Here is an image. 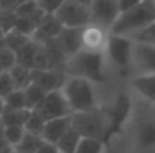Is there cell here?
Returning <instances> with one entry per match:
<instances>
[{"instance_id":"2","label":"cell","mask_w":155,"mask_h":153,"mask_svg":"<svg viewBox=\"0 0 155 153\" xmlns=\"http://www.w3.org/2000/svg\"><path fill=\"white\" fill-rule=\"evenodd\" d=\"M104 60H105L104 51L81 50L66 60L63 66V72L68 77L87 80L92 84L103 83L105 78Z\"/></svg>"},{"instance_id":"26","label":"cell","mask_w":155,"mask_h":153,"mask_svg":"<svg viewBox=\"0 0 155 153\" xmlns=\"http://www.w3.org/2000/svg\"><path fill=\"white\" fill-rule=\"evenodd\" d=\"M137 140H139V144L142 147L155 146V122H148L140 128Z\"/></svg>"},{"instance_id":"11","label":"cell","mask_w":155,"mask_h":153,"mask_svg":"<svg viewBox=\"0 0 155 153\" xmlns=\"http://www.w3.org/2000/svg\"><path fill=\"white\" fill-rule=\"evenodd\" d=\"M68 80V75L63 69L56 71H32V81L38 87H41L47 95L53 92H60Z\"/></svg>"},{"instance_id":"15","label":"cell","mask_w":155,"mask_h":153,"mask_svg":"<svg viewBox=\"0 0 155 153\" xmlns=\"http://www.w3.org/2000/svg\"><path fill=\"white\" fill-rule=\"evenodd\" d=\"M71 128V117H63V119H57L47 122L44 132H42V140L45 143L56 144Z\"/></svg>"},{"instance_id":"23","label":"cell","mask_w":155,"mask_h":153,"mask_svg":"<svg viewBox=\"0 0 155 153\" xmlns=\"http://www.w3.org/2000/svg\"><path fill=\"white\" fill-rule=\"evenodd\" d=\"M24 96H26V107H27V110H30V111H33V110H36L42 101L45 99V96H47V93L41 89V87H38L36 84H30L26 90H24Z\"/></svg>"},{"instance_id":"38","label":"cell","mask_w":155,"mask_h":153,"mask_svg":"<svg viewBox=\"0 0 155 153\" xmlns=\"http://www.w3.org/2000/svg\"><path fill=\"white\" fill-rule=\"evenodd\" d=\"M38 153H59L56 144H50V143H44L42 147L38 150Z\"/></svg>"},{"instance_id":"7","label":"cell","mask_w":155,"mask_h":153,"mask_svg":"<svg viewBox=\"0 0 155 153\" xmlns=\"http://www.w3.org/2000/svg\"><path fill=\"white\" fill-rule=\"evenodd\" d=\"M130 110H131V99L125 93L117 95V98L114 99V102L108 108H104L105 116H107V120H108V129H107L105 144H107V141L113 135H116V134L120 132L125 120L128 119Z\"/></svg>"},{"instance_id":"32","label":"cell","mask_w":155,"mask_h":153,"mask_svg":"<svg viewBox=\"0 0 155 153\" xmlns=\"http://www.w3.org/2000/svg\"><path fill=\"white\" fill-rule=\"evenodd\" d=\"M38 11V2H20L18 6L14 9L18 18H29Z\"/></svg>"},{"instance_id":"46","label":"cell","mask_w":155,"mask_h":153,"mask_svg":"<svg viewBox=\"0 0 155 153\" xmlns=\"http://www.w3.org/2000/svg\"><path fill=\"white\" fill-rule=\"evenodd\" d=\"M12 153H17V152H14V150H12Z\"/></svg>"},{"instance_id":"39","label":"cell","mask_w":155,"mask_h":153,"mask_svg":"<svg viewBox=\"0 0 155 153\" xmlns=\"http://www.w3.org/2000/svg\"><path fill=\"white\" fill-rule=\"evenodd\" d=\"M9 147L11 146L8 144V140H6V135H5V126L0 123V149H9Z\"/></svg>"},{"instance_id":"36","label":"cell","mask_w":155,"mask_h":153,"mask_svg":"<svg viewBox=\"0 0 155 153\" xmlns=\"http://www.w3.org/2000/svg\"><path fill=\"white\" fill-rule=\"evenodd\" d=\"M32 71H48V59H47V51H45L44 44H39L38 47Z\"/></svg>"},{"instance_id":"30","label":"cell","mask_w":155,"mask_h":153,"mask_svg":"<svg viewBox=\"0 0 155 153\" xmlns=\"http://www.w3.org/2000/svg\"><path fill=\"white\" fill-rule=\"evenodd\" d=\"M17 65V57L15 53L11 51L9 48H2L0 50V68L3 69V72H9L14 66Z\"/></svg>"},{"instance_id":"21","label":"cell","mask_w":155,"mask_h":153,"mask_svg":"<svg viewBox=\"0 0 155 153\" xmlns=\"http://www.w3.org/2000/svg\"><path fill=\"white\" fill-rule=\"evenodd\" d=\"M11 78L14 81V86H15V90H26L33 81H32V71L30 69H26L23 66H18L15 65L11 71Z\"/></svg>"},{"instance_id":"20","label":"cell","mask_w":155,"mask_h":153,"mask_svg":"<svg viewBox=\"0 0 155 153\" xmlns=\"http://www.w3.org/2000/svg\"><path fill=\"white\" fill-rule=\"evenodd\" d=\"M38 47H39V44H36L35 41H30L26 47H23L20 51H17V53H15L17 65L32 71V69H33V62H35V56H36Z\"/></svg>"},{"instance_id":"35","label":"cell","mask_w":155,"mask_h":153,"mask_svg":"<svg viewBox=\"0 0 155 153\" xmlns=\"http://www.w3.org/2000/svg\"><path fill=\"white\" fill-rule=\"evenodd\" d=\"M14 30H17V32H20V33H23V35H26L29 38H32L35 30H36V26H35V23L30 18H18L17 17V23H15V29Z\"/></svg>"},{"instance_id":"28","label":"cell","mask_w":155,"mask_h":153,"mask_svg":"<svg viewBox=\"0 0 155 153\" xmlns=\"http://www.w3.org/2000/svg\"><path fill=\"white\" fill-rule=\"evenodd\" d=\"M104 147H105V144H104L103 141L83 138L75 153H103Z\"/></svg>"},{"instance_id":"10","label":"cell","mask_w":155,"mask_h":153,"mask_svg":"<svg viewBox=\"0 0 155 153\" xmlns=\"http://www.w3.org/2000/svg\"><path fill=\"white\" fill-rule=\"evenodd\" d=\"M131 65L139 75L155 74V47L143 42H134Z\"/></svg>"},{"instance_id":"13","label":"cell","mask_w":155,"mask_h":153,"mask_svg":"<svg viewBox=\"0 0 155 153\" xmlns=\"http://www.w3.org/2000/svg\"><path fill=\"white\" fill-rule=\"evenodd\" d=\"M62 29L63 27L59 23V20L56 18V15H45V18L42 20L39 27L35 30L32 41H35L36 44H45L47 41L57 38L59 33L62 32Z\"/></svg>"},{"instance_id":"5","label":"cell","mask_w":155,"mask_h":153,"mask_svg":"<svg viewBox=\"0 0 155 153\" xmlns=\"http://www.w3.org/2000/svg\"><path fill=\"white\" fill-rule=\"evenodd\" d=\"M56 18L62 27L68 29H84L91 26V2L66 0L62 2Z\"/></svg>"},{"instance_id":"3","label":"cell","mask_w":155,"mask_h":153,"mask_svg":"<svg viewBox=\"0 0 155 153\" xmlns=\"http://www.w3.org/2000/svg\"><path fill=\"white\" fill-rule=\"evenodd\" d=\"M71 128L78 132L81 138L98 140L105 144L108 120L104 108H95L84 113H75L71 116Z\"/></svg>"},{"instance_id":"37","label":"cell","mask_w":155,"mask_h":153,"mask_svg":"<svg viewBox=\"0 0 155 153\" xmlns=\"http://www.w3.org/2000/svg\"><path fill=\"white\" fill-rule=\"evenodd\" d=\"M38 2V8L45 14V15H56V12L59 11L62 0L59 2H50V0H36Z\"/></svg>"},{"instance_id":"14","label":"cell","mask_w":155,"mask_h":153,"mask_svg":"<svg viewBox=\"0 0 155 153\" xmlns=\"http://www.w3.org/2000/svg\"><path fill=\"white\" fill-rule=\"evenodd\" d=\"M108 35L105 30L97 26H87L83 29V50L89 51H104L105 44L108 39Z\"/></svg>"},{"instance_id":"31","label":"cell","mask_w":155,"mask_h":153,"mask_svg":"<svg viewBox=\"0 0 155 153\" xmlns=\"http://www.w3.org/2000/svg\"><path fill=\"white\" fill-rule=\"evenodd\" d=\"M131 39L134 42H143V44H148V45L155 47V21L151 26H148L145 30H142L140 33L134 35Z\"/></svg>"},{"instance_id":"19","label":"cell","mask_w":155,"mask_h":153,"mask_svg":"<svg viewBox=\"0 0 155 153\" xmlns=\"http://www.w3.org/2000/svg\"><path fill=\"white\" fill-rule=\"evenodd\" d=\"M81 140L83 138L78 135V132L74 131L72 128H69L68 132L56 143V147H57L59 153H75L80 143H81Z\"/></svg>"},{"instance_id":"33","label":"cell","mask_w":155,"mask_h":153,"mask_svg":"<svg viewBox=\"0 0 155 153\" xmlns=\"http://www.w3.org/2000/svg\"><path fill=\"white\" fill-rule=\"evenodd\" d=\"M14 92H15V86H14V81L11 78V74L9 72H3L0 75V98L5 101Z\"/></svg>"},{"instance_id":"24","label":"cell","mask_w":155,"mask_h":153,"mask_svg":"<svg viewBox=\"0 0 155 153\" xmlns=\"http://www.w3.org/2000/svg\"><path fill=\"white\" fill-rule=\"evenodd\" d=\"M32 41V38L17 32V30H12L9 33H6V48H9L11 51L17 53L20 51L23 47H26L29 42Z\"/></svg>"},{"instance_id":"17","label":"cell","mask_w":155,"mask_h":153,"mask_svg":"<svg viewBox=\"0 0 155 153\" xmlns=\"http://www.w3.org/2000/svg\"><path fill=\"white\" fill-rule=\"evenodd\" d=\"M133 86L134 89L142 93L145 98H148L149 101L155 102V74L149 75H137L133 80Z\"/></svg>"},{"instance_id":"42","label":"cell","mask_w":155,"mask_h":153,"mask_svg":"<svg viewBox=\"0 0 155 153\" xmlns=\"http://www.w3.org/2000/svg\"><path fill=\"white\" fill-rule=\"evenodd\" d=\"M3 110H5V101L0 98V116H2V113H3Z\"/></svg>"},{"instance_id":"22","label":"cell","mask_w":155,"mask_h":153,"mask_svg":"<svg viewBox=\"0 0 155 153\" xmlns=\"http://www.w3.org/2000/svg\"><path fill=\"white\" fill-rule=\"evenodd\" d=\"M45 141L41 138V137H36V135H32L29 132L24 134L23 140L14 147V152L17 153H38V150L42 147Z\"/></svg>"},{"instance_id":"1","label":"cell","mask_w":155,"mask_h":153,"mask_svg":"<svg viewBox=\"0 0 155 153\" xmlns=\"http://www.w3.org/2000/svg\"><path fill=\"white\" fill-rule=\"evenodd\" d=\"M155 21L154 0L137 2L131 9L122 12L111 27L110 33L116 36L133 38L134 35L145 30Z\"/></svg>"},{"instance_id":"43","label":"cell","mask_w":155,"mask_h":153,"mask_svg":"<svg viewBox=\"0 0 155 153\" xmlns=\"http://www.w3.org/2000/svg\"><path fill=\"white\" fill-rule=\"evenodd\" d=\"M12 150L14 149H11V147L9 149H0V153H12Z\"/></svg>"},{"instance_id":"12","label":"cell","mask_w":155,"mask_h":153,"mask_svg":"<svg viewBox=\"0 0 155 153\" xmlns=\"http://www.w3.org/2000/svg\"><path fill=\"white\" fill-rule=\"evenodd\" d=\"M59 47L62 48L66 60L83 50V29H68L63 27L56 38Z\"/></svg>"},{"instance_id":"40","label":"cell","mask_w":155,"mask_h":153,"mask_svg":"<svg viewBox=\"0 0 155 153\" xmlns=\"http://www.w3.org/2000/svg\"><path fill=\"white\" fill-rule=\"evenodd\" d=\"M6 47V33L0 29V50Z\"/></svg>"},{"instance_id":"18","label":"cell","mask_w":155,"mask_h":153,"mask_svg":"<svg viewBox=\"0 0 155 153\" xmlns=\"http://www.w3.org/2000/svg\"><path fill=\"white\" fill-rule=\"evenodd\" d=\"M30 110L24 108V110H15V111H3V114L0 116V123L3 126H20L24 128L29 117H30Z\"/></svg>"},{"instance_id":"25","label":"cell","mask_w":155,"mask_h":153,"mask_svg":"<svg viewBox=\"0 0 155 153\" xmlns=\"http://www.w3.org/2000/svg\"><path fill=\"white\" fill-rule=\"evenodd\" d=\"M47 122L36 113V111H32L30 113V117L24 126V131L32 134V135H36V137H41L42 138V132H44V128H45Z\"/></svg>"},{"instance_id":"34","label":"cell","mask_w":155,"mask_h":153,"mask_svg":"<svg viewBox=\"0 0 155 153\" xmlns=\"http://www.w3.org/2000/svg\"><path fill=\"white\" fill-rule=\"evenodd\" d=\"M15 23H17V15L14 11H6V12H0V29L5 33H9L15 29Z\"/></svg>"},{"instance_id":"29","label":"cell","mask_w":155,"mask_h":153,"mask_svg":"<svg viewBox=\"0 0 155 153\" xmlns=\"http://www.w3.org/2000/svg\"><path fill=\"white\" fill-rule=\"evenodd\" d=\"M26 131L24 128H20V126H5V135H6V140H8V144L14 149L24 137Z\"/></svg>"},{"instance_id":"9","label":"cell","mask_w":155,"mask_h":153,"mask_svg":"<svg viewBox=\"0 0 155 153\" xmlns=\"http://www.w3.org/2000/svg\"><path fill=\"white\" fill-rule=\"evenodd\" d=\"M33 111H36L45 122H51V120H57V119L72 116V111H71L62 90L48 93L45 96V99L42 101V104Z\"/></svg>"},{"instance_id":"16","label":"cell","mask_w":155,"mask_h":153,"mask_svg":"<svg viewBox=\"0 0 155 153\" xmlns=\"http://www.w3.org/2000/svg\"><path fill=\"white\" fill-rule=\"evenodd\" d=\"M45 51H47V59H48V69L56 71V69H63L65 63H66V56L63 54L62 48L59 47L56 38L50 39L44 44Z\"/></svg>"},{"instance_id":"45","label":"cell","mask_w":155,"mask_h":153,"mask_svg":"<svg viewBox=\"0 0 155 153\" xmlns=\"http://www.w3.org/2000/svg\"><path fill=\"white\" fill-rule=\"evenodd\" d=\"M154 8H155V0H154Z\"/></svg>"},{"instance_id":"8","label":"cell","mask_w":155,"mask_h":153,"mask_svg":"<svg viewBox=\"0 0 155 153\" xmlns=\"http://www.w3.org/2000/svg\"><path fill=\"white\" fill-rule=\"evenodd\" d=\"M133 45L134 41L131 38L125 36H116V35H108L107 44L104 54L110 59L111 63H114L119 68H127L131 65L133 59Z\"/></svg>"},{"instance_id":"6","label":"cell","mask_w":155,"mask_h":153,"mask_svg":"<svg viewBox=\"0 0 155 153\" xmlns=\"http://www.w3.org/2000/svg\"><path fill=\"white\" fill-rule=\"evenodd\" d=\"M120 15L119 0H94L91 2V24L110 33Z\"/></svg>"},{"instance_id":"27","label":"cell","mask_w":155,"mask_h":153,"mask_svg":"<svg viewBox=\"0 0 155 153\" xmlns=\"http://www.w3.org/2000/svg\"><path fill=\"white\" fill-rule=\"evenodd\" d=\"M24 108H27L24 90H15L14 93H11L5 99V110L3 111H15V110H24Z\"/></svg>"},{"instance_id":"44","label":"cell","mask_w":155,"mask_h":153,"mask_svg":"<svg viewBox=\"0 0 155 153\" xmlns=\"http://www.w3.org/2000/svg\"><path fill=\"white\" fill-rule=\"evenodd\" d=\"M2 74H3V69H2V68H0V75H2Z\"/></svg>"},{"instance_id":"4","label":"cell","mask_w":155,"mask_h":153,"mask_svg":"<svg viewBox=\"0 0 155 153\" xmlns=\"http://www.w3.org/2000/svg\"><path fill=\"white\" fill-rule=\"evenodd\" d=\"M62 92L66 98V102H68L72 114L84 113V111H91V110L98 108L94 86L87 80L68 77Z\"/></svg>"},{"instance_id":"41","label":"cell","mask_w":155,"mask_h":153,"mask_svg":"<svg viewBox=\"0 0 155 153\" xmlns=\"http://www.w3.org/2000/svg\"><path fill=\"white\" fill-rule=\"evenodd\" d=\"M103 153H122V152H119V150H116V149H108V147H104V152Z\"/></svg>"}]
</instances>
